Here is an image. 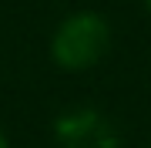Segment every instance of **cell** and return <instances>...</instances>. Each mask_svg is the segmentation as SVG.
I'll list each match as a JSON object with an SVG mask.
<instances>
[{
    "label": "cell",
    "mask_w": 151,
    "mask_h": 148,
    "mask_svg": "<svg viewBox=\"0 0 151 148\" xmlns=\"http://www.w3.org/2000/svg\"><path fill=\"white\" fill-rule=\"evenodd\" d=\"M145 4H148V10H151V0H145Z\"/></svg>",
    "instance_id": "cell-3"
},
{
    "label": "cell",
    "mask_w": 151,
    "mask_h": 148,
    "mask_svg": "<svg viewBox=\"0 0 151 148\" xmlns=\"http://www.w3.org/2000/svg\"><path fill=\"white\" fill-rule=\"evenodd\" d=\"M111 47V27L101 14L81 10L57 24L50 40V57L64 71H87L108 54Z\"/></svg>",
    "instance_id": "cell-1"
},
{
    "label": "cell",
    "mask_w": 151,
    "mask_h": 148,
    "mask_svg": "<svg viewBox=\"0 0 151 148\" xmlns=\"http://www.w3.org/2000/svg\"><path fill=\"white\" fill-rule=\"evenodd\" d=\"M0 148H10V142H7V135L0 131Z\"/></svg>",
    "instance_id": "cell-2"
}]
</instances>
